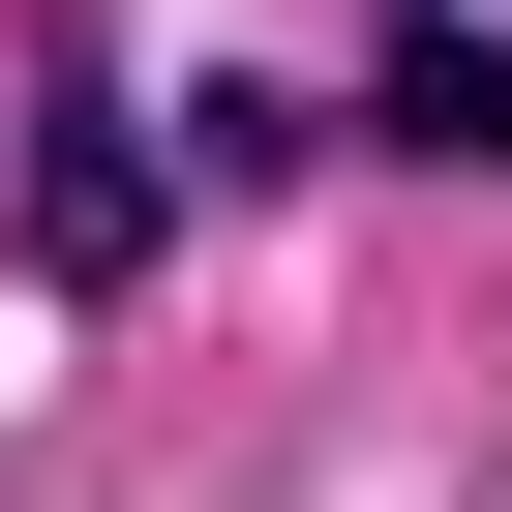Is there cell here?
<instances>
[{
	"mask_svg": "<svg viewBox=\"0 0 512 512\" xmlns=\"http://www.w3.org/2000/svg\"><path fill=\"white\" fill-rule=\"evenodd\" d=\"M151 241H181V211H151V121H121V31L61 0V31H31V272H61V302H121Z\"/></svg>",
	"mask_w": 512,
	"mask_h": 512,
	"instance_id": "6da1fadb",
	"label": "cell"
},
{
	"mask_svg": "<svg viewBox=\"0 0 512 512\" xmlns=\"http://www.w3.org/2000/svg\"><path fill=\"white\" fill-rule=\"evenodd\" d=\"M362 121H392L422 181H512V31H482V0H392V61H362Z\"/></svg>",
	"mask_w": 512,
	"mask_h": 512,
	"instance_id": "7a4b0ae2",
	"label": "cell"
}]
</instances>
